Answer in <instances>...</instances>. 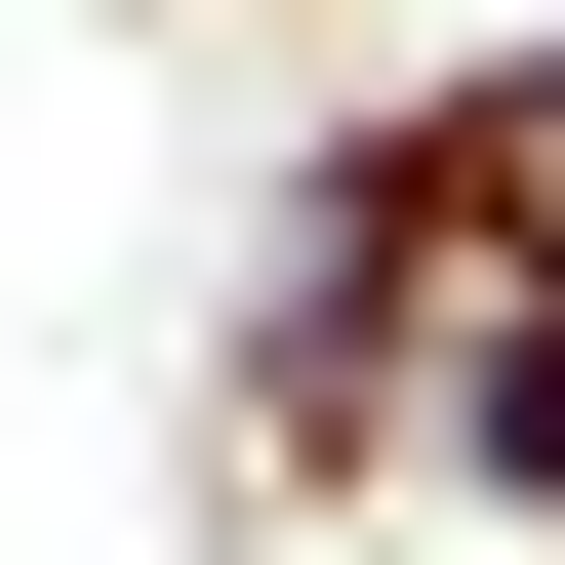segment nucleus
<instances>
[{
    "instance_id": "obj_1",
    "label": "nucleus",
    "mask_w": 565,
    "mask_h": 565,
    "mask_svg": "<svg viewBox=\"0 0 565 565\" xmlns=\"http://www.w3.org/2000/svg\"><path fill=\"white\" fill-rule=\"evenodd\" d=\"M484 202H525V243H565V82H525V121H484Z\"/></svg>"
}]
</instances>
